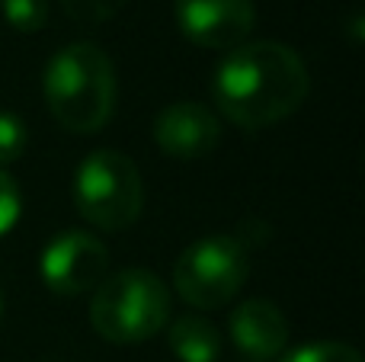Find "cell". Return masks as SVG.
I'll list each match as a JSON object with an SVG mask.
<instances>
[{"mask_svg": "<svg viewBox=\"0 0 365 362\" xmlns=\"http://www.w3.org/2000/svg\"><path fill=\"white\" fill-rule=\"evenodd\" d=\"M308 87V68L295 48L282 42H244L218 64L212 96L227 122L253 132L298 113Z\"/></svg>", "mask_w": 365, "mask_h": 362, "instance_id": "cell-1", "label": "cell"}, {"mask_svg": "<svg viewBox=\"0 0 365 362\" xmlns=\"http://www.w3.org/2000/svg\"><path fill=\"white\" fill-rule=\"evenodd\" d=\"M45 103L61 128L93 135L113 119L115 68L93 42H71L45 68Z\"/></svg>", "mask_w": 365, "mask_h": 362, "instance_id": "cell-2", "label": "cell"}, {"mask_svg": "<svg viewBox=\"0 0 365 362\" xmlns=\"http://www.w3.org/2000/svg\"><path fill=\"white\" fill-rule=\"evenodd\" d=\"M90 321L109 343H141L170 321V292L151 269H119L93 289Z\"/></svg>", "mask_w": 365, "mask_h": 362, "instance_id": "cell-3", "label": "cell"}, {"mask_svg": "<svg viewBox=\"0 0 365 362\" xmlns=\"http://www.w3.org/2000/svg\"><path fill=\"white\" fill-rule=\"evenodd\" d=\"M74 205L100 231H125L138 222L145 205L141 170L122 151H93L77 164Z\"/></svg>", "mask_w": 365, "mask_h": 362, "instance_id": "cell-4", "label": "cell"}, {"mask_svg": "<svg viewBox=\"0 0 365 362\" xmlns=\"http://www.w3.org/2000/svg\"><path fill=\"white\" fill-rule=\"evenodd\" d=\"M250 260L247 244L231 234H208L189 244L173 267V286L192 308H221L244 289Z\"/></svg>", "mask_w": 365, "mask_h": 362, "instance_id": "cell-5", "label": "cell"}, {"mask_svg": "<svg viewBox=\"0 0 365 362\" xmlns=\"http://www.w3.org/2000/svg\"><path fill=\"white\" fill-rule=\"evenodd\" d=\"M42 282L58 295H83L93 292L109 276V254L100 237L87 231L68 228L58 237H51L48 247L42 250L38 263Z\"/></svg>", "mask_w": 365, "mask_h": 362, "instance_id": "cell-6", "label": "cell"}, {"mask_svg": "<svg viewBox=\"0 0 365 362\" xmlns=\"http://www.w3.org/2000/svg\"><path fill=\"white\" fill-rule=\"evenodd\" d=\"M180 32L199 48L231 51L253 32V0H177Z\"/></svg>", "mask_w": 365, "mask_h": 362, "instance_id": "cell-7", "label": "cell"}, {"mask_svg": "<svg viewBox=\"0 0 365 362\" xmlns=\"http://www.w3.org/2000/svg\"><path fill=\"white\" fill-rule=\"evenodd\" d=\"M221 122L208 106L192 100L170 103L154 119V141L173 160H199L218 148Z\"/></svg>", "mask_w": 365, "mask_h": 362, "instance_id": "cell-8", "label": "cell"}, {"mask_svg": "<svg viewBox=\"0 0 365 362\" xmlns=\"http://www.w3.org/2000/svg\"><path fill=\"white\" fill-rule=\"evenodd\" d=\"M227 327H231L234 346L250 362H269L282 356L285 343H289V321L279 311V305L266 299H250L237 305Z\"/></svg>", "mask_w": 365, "mask_h": 362, "instance_id": "cell-9", "label": "cell"}, {"mask_svg": "<svg viewBox=\"0 0 365 362\" xmlns=\"http://www.w3.org/2000/svg\"><path fill=\"white\" fill-rule=\"evenodd\" d=\"M170 350L180 362H218L221 359V337L208 321L202 318H180L170 324Z\"/></svg>", "mask_w": 365, "mask_h": 362, "instance_id": "cell-10", "label": "cell"}, {"mask_svg": "<svg viewBox=\"0 0 365 362\" xmlns=\"http://www.w3.org/2000/svg\"><path fill=\"white\" fill-rule=\"evenodd\" d=\"M0 10L16 32H38L48 23V0H0Z\"/></svg>", "mask_w": 365, "mask_h": 362, "instance_id": "cell-11", "label": "cell"}, {"mask_svg": "<svg viewBox=\"0 0 365 362\" xmlns=\"http://www.w3.org/2000/svg\"><path fill=\"white\" fill-rule=\"evenodd\" d=\"M279 362H362L359 350L349 343H336V340H324V343H308L292 350L289 356Z\"/></svg>", "mask_w": 365, "mask_h": 362, "instance_id": "cell-12", "label": "cell"}, {"mask_svg": "<svg viewBox=\"0 0 365 362\" xmlns=\"http://www.w3.org/2000/svg\"><path fill=\"white\" fill-rule=\"evenodd\" d=\"M26 145H29V132H26L23 119L13 113H0V170L23 157Z\"/></svg>", "mask_w": 365, "mask_h": 362, "instance_id": "cell-13", "label": "cell"}, {"mask_svg": "<svg viewBox=\"0 0 365 362\" xmlns=\"http://www.w3.org/2000/svg\"><path fill=\"white\" fill-rule=\"evenodd\" d=\"M64 13L81 26H100L125 6V0H61Z\"/></svg>", "mask_w": 365, "mask_h": 362, "instance_id": "cell-14", "label": "cell"}, {"mask_svg": "<svg viewBox=\"0 0 365 362\" xmlns=\"http://www.w3.org/2000/svg\"><path fill=\"white\" fill-rule=\"evenodd\" d=\"M19 209H23V196H19L16 180L0 170V237L10 234L13 224L19 222Z\"/></svg>", "mask_w": 365, "mask_h": 362, "instance_id": "cell-15", "label": "cell"}, {"mask_svg": "<svg viewBox=\"0 0 365 362\" xmlns=\"http://www.w3.org/2000/svg\"><path fill=\"white\" fill-rule=\"evenodd\" d=\"M0 321H4V295H0Z\"/></svg>", "mask_w": 365, "mask_h": 362, "instance_id": "cell-16", "label": "cell"}]
</instances>
